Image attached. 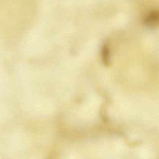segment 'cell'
Segmentation results:
<instances>
[{"instance_id":"obj_1","label":"cell","mask_w":159,"mask_h":159,"mask_svg":"<svg viewBox=\"0 0 159 159\" xmlns=\"http://www.w3.org/2000/svg\"><path fill=\"white\" fill-rule=\"evenodd\" d=\"M159 12L157 10H152L146 16L145 25L149 28L155 29L159 25Z\"/></svg>"},{"instance_id":"obj_2","label":"cell","mask_w":159,"mask_h":159,"mask_svg":"<svg viewBox=\"0 0 159 159\" xmlns=\"http://www.w3.org/2000/svg\"><path fill=\"white\" fill-rule=\"evenodd\" d=\"M101 56L102 62L106 66L110 64L111 53L109 45L107 43H105L102 45L101 49Z\"/></svg>"}]
</instances>
